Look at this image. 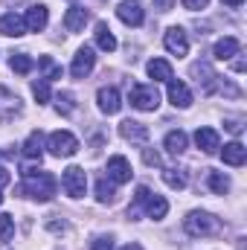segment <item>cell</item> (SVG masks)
<instances>
[{
  "mask_svg": "<svg viewBox=\"0 0 247 250\" xmlns=\"http://www.w3.org/2000/svg\"><path fill=\"white\" fill-rule=\"evenodd\" d=\"M56 178L50 175V172H38V169H23V187L21 192L23 195H29V198H35V201H53V195H56Z\"/></svg>",
  "mask_w": 247,
  "mask_h": 250,
  "instance_id": "6da1fadb",
  "label": "cell"
},
{
  "mask_svg": "<svg viewBox=\"0 0 247 250\" xmlns=\"http://www.w3.org/2000/svg\"><path fill=\"white\" fill-rule=\"evenodd\" d=\"M221 218H215L212 212H201V209H195V212H189L184 218V230L189 236H201V239H206V236H218L221 233Z\"/></svg>",
  "mask_w": 247,
  "mask_h": 250,
  "instance_id": "7a4b0ae2",
  "label": "cell"
},
{
  "mask_svg": "<svg viewBox=\"0 0 247 250\" xmlns=\"http://www.w3.org/2000/svg\"><path fill=\"white\" fill-rule=\"evenodd\" d=\"M131 105L137 111H157L160 105V93L154 84H134L131 87Z\"/></svg>",
  "mask_w": 247,
  "mask_h": 250,
  "instance_id": "3957f363",
  "label": "cell"
},
{
  "mask_svg": "<svg viewBox=\"0 0 247 250\" xmlns=\"http://www.w3.org/2000/svg\"><path fill=\"white\" fill-rule=\"evenodd\" d=\"M62 187H64V192H67L70 198H84V192H87V172H84L82 166L64 169Z\"/></svg>",
  "mask_w": 247,
  "mask_h": 250,
  "instance_id": "277c9868",
  "label": "cell"
},
{
  "mask_svg": "<svg viewBox=\"0 0 247 250\" xmlns=\"http://www.w3.org/2000/svg\"><path fill=\"white\" fill-rule=\"evenodd\" d=\"M47 148L56 154V157H73L79 151V140L70 134V131H53L50 140H47Z\"/></svg>",
  "mask_w": 247,
  "mask_h": 250,
  "instance_id": "5b68a950",
  "label": "cell"
},
{
  "mask_svg": "<svg viewBox=\"0 0 247 250\" xmlns=\"http://www.w3.org/2000/svg\"><path fill=\"white\" fill-rule=\"evenodd\" d=\"M163 44H166V50L172 53V56H178V59H184L186 53H189V38H186V32L181 26H172V29H166V35H163Z\"/></svg>",
  "mask_w": 247,
  "mask_h": 250,
  "instance_id": "8992f818",
  "label": "cell"
},
{
  "mask_svg": "<svg viewBox=\"0 0 247 250\" xmlns=\"http://www.w3.org/2000/svg\"><path fill=\"white\" fill-rule=\"evenodd\" d=\"M105 172H108V181H111V184H128L131 175H134V172H131V163L125 160L123 154L108 157V169H105Z\"/></svg>",
  "mask_w": 247,
  "mask_h": 250,
  "instance_id": "52a82bcc",
  "label": "cell"
},
{
  "mask_svg": "<svg viewBox=\"0 0 247 250\" xmlns=\"http://www.w3.org/2000/svg\"><path fill=\"white\" fill-rule=\"evenodd\" d=\"M21 96L18 93H12L9 87H0V123H9V120H15L18 114H21Z\"/></svg>",
  "mask_w": 247,
  "mask_h": 250,
  "instance_id": "ba28073f",
  "label": "cell"
},
{
  "mask_svg": "<svg viewBox=\"0 0 247 250\" xmlns=\"http://www.w3.org/2000/svg\"><path fill=\"white\" fill-rule=\"evenodd\" d=\"M93 64H96V53H93V47H82V50L76 53L73 64H70V73H73L76 79H84V76L93 70Z\"/></svg>",
  "mask_w": 247,
  "mask_h": 250,
  "instance_id": "9c48e42d",
  "label": "cell"
},
{
  "mask_svg": "<svg viewBox=\"0 0 247 250\" xmlns=\"http://www.w3.org/2000/svg\"><path fill=\"white\" fill-rule=\"evenodd\" d=\"M96 102H99V111L108 114V117L117 114V111L123 108V99H120V90H117V87H99Z\"/></svg>",
  "mask_w": 247,
  "mask_h": 250,
  "instance_id": "30bf717a",
  "label": "cell"
},
{
  "mask_svg": "<svg viewBox=\"0 0 247 250\" xmlns=\"http://www.w3.org/2000/svg\"><path fill=\"white\" fill-rule=\"evenodd\" d=\"M117 15H120V21L128 23V26H143V21H145V12H143V6L140 3H134V0H125L117 6Z\"/></svg>",
  "mask_w": 247,
  "mask_h": 250,
  "instance_id": "8fae6325",
  "label": "cell"
},
{
  "mask_svg": "<svg viewBox=\"0 0 247 250\" xmlns=\"http://www.w3.org/2000/svg\"><path fill=\"white\" fill-rule=\"evenodd\" d=\"M87 21H90V12L84 6H70L67 15H64V29L67 32H82Z\"/></svg>",
  "mask_w": 247,
  "mask_h": 250,
  "instance_id": "7c38bea8",
  "label": "cell"
},
{
  "mask_svg": "<svg viewBox=\"0 0 247 250\" xmlns=\"http://www.w3.org/2000/svg\"><path fill=\"white\" fill-rule=\"evenodd\" d=\"M47 21H50V12H47V6H32L29 12H26V18H23V23H26V29L29 32H44L47 29Z\"/></svg>",
  "mask_w": 247,
  "mask_h": 250,
  "instance_id": "4fadbf2b",
  "label": "cell"
},
{
  "mask_svg": "<svg viewBox=\"0 0 247 250\" xmlns=\"http://www.w3.org/2000/svg\"><path fill=\"white\" fill-rule=\"evenodd\" d=\"M239 50H242L239 38L227 35V38H218V41H215V47H212V56H215L218 62H230L233 56H239Z\"/></svg>",
  "mask_w": 247,
  "mask_h": 250,
  "instance_id": "5bb4252c",
  "label": "cell"
},
{
  "mask_svg": "<svg viewBox=\"0 0 247 250\" xmlns=\"http://www.w3.org/2000/svg\"><path fill=\"white\" fill-rule=\"evenodd\" d=\"M0 32H3V35H9V38H21V35L26 32V23H23V18H21V15L6 12V15L0 18Z\"/></svg>",
  "mask_w": 247,
  "mask_h": 250,
  "instance_id": "9a60e30c",
  "label": "cell"
},
{
  "mask_svg": "<svg viewBox=\"0 0 247 250\" xmlns=\"http://www.w3.org/2000/svg\"><path fill=\"white\" fill-rule=\"evenodd\" d=\"M169 102L175 105V108H189L192 105V90L186 87L184 82H169Z\"/></svg>",
  "mask_w": 247,
  "mask_h": 250,
  "instance_id": "2e32d148",
  "label": "cell"
},
{
  "mask_svg": "<svg viewBox=\"0 0 247 250\" xmlns=\"http://www.w3.org/2000/svg\"><path fill=\"white\" fill-rule=\"evenodd\" d=\"M195 143H198L201 151L212 154V151H218V131L215 128H198L195 131Z\"/></svg>",
  "mask_w": 247,
  "mask_h": 250,
  "instance_id": "e0dca14e",
  "label": "cell"
},
{
  "mask_svg": "<svg viewBox=\"0 0 247 250\" xmlns=\"http://www.w3.org/2000/svg\"><path fill=\"white\" fill-rule=\"evenodd\" d=\"M120 134H123L125 140H131V143H145L148 140V128L143 123H134V120L120 123Z\"/></svg>",
  "mask_w": 247,
  "mask_h": 250,
  "instance_id": "ac0fdd59",
  "label": "cell"
},
{
  "mask_svg": "<svg viewBox=\"0 0 247 250\" xmlns=\"http://www.w3.org/2000/svg\"><path fill=\"white\" fill-rule=\"evenodd\" d=\"M192 76H198V84L204 82V93H212L215 90V73H212V67L209 64H204V62H198V64H192Z\"/></svg>",
  "mask_w": 247,
  "mask_h": 250,
  "instance_id": "d6986e66",
  "label": "cell"
},
{
  "mask_svg": "<svg viewBox=\"0 0 247 250\" xmlns=\"http://www.w3.org/2000/svg\"><path fill=\"white\" fill-rule=\"evenodd\" d=\"M166 212H169V201H166L163 195H148V201H145V215L154 218V221H160V218H166Z\"/></svg>",
  "mask_w": 247,
  "mask_h": 250,
  "instance_id": "ffe728a7",
  "label": "cell"
},
{
  "mask_svg": "<svg viewBox=\"0 0 247 250\" xmlns=\"http://www.w3.org/2000/svg\"><path fill=\"white\" fill-rule=\"evenodd\" d=\"M221 157H224L227 166H242V163L247 160V148L242 146V143H227L224 151H221Z\"/></svg>",
  "mask_w": 247,
  "mask_h": 250,
  "instance_id": "44dd1931",
  "label": "cell"
},
{
  "mask_svg": "<svg viewBox=\"0 0 247 250\" xmlns=\"http://www.w3.org/2000/svg\"><path fill=\"white\" fill-rule=\"evenodd\" d=\"M41 148H44V137H41V131H32V134L26 137V143H23V157L41 163V154H44Z\"/></svg>",
  "mask_w": 247,
  "mask_h": 250,
  "instance_id": "7402d4cb",
  "label": "cell"
},
{
  "mask_svg": "<svg viewBox=\"0 0 247 250\" xmlns=\"http://www.w3.org/2000/svg\"><path fill=\"white\" fill-rule=\"evenodd\" d=\"M145 70H148V76L154 82H172V64L163 62V59H151L145 64Z\"/></svg>",
  "mask_w": 247,
  "mask_h": 250,
  "instance_id": "603a6c76",
  "label": "cell"
},
{
  "mask_svg": "<svg viewBox=\"0 0 247 250\" xmlns=\"http://www.w3.org/2000/svg\"><path fill=\"white\" fill-rule=\"evenodd\" d=\"M96 44H99V50H105V53H114V50H117V38H114V32L108 29V23H96Z\"/></svg>",
  "mask_w": 247,
  "mask_h": 250,
  "instance_id": "cb8c5ba5",
  "label": "cell"
},
{
  "mask_svg": "<svg viewBox=\"0 0 247 250\" xmlns=\"http://www.w3.org/2000/svg\"><path fill=\"white\" fill-rule=\"evenodd\" d=\"M38 67L44 70V76H41L44 82H56V79H62V73H64L62 64L53 62V56H41V59H38Z\"/></svg>",
  "mask_w": 247,
  "mask_h": 250,
  "instance_id": "d4e9b609",
  "label": "cell"
},
{
  "mask_svg": "<svg viewBox=\"0 0 247 250\" xmlns=\"http://www.w3.org/2000/svg\"><path fill=\"white\" fill-rule=\"evenodd\" d=\"M186 146H189V137H186L184 131H169V134H166V148H169L172 154H184Z\"/></svg>",
  "mask_w": 247,
  "mask_h": 250,
  "instance_id": "484cf974",
  "label": "cell"
},
{
  "mask_svg": "<svg viewBox=\"0 0 247 250\" xmlns=\"http://www.w3.org/2000/svg\"><path fill=\"white\" fill-rule=\"evenodd\" d=\"M9 67L15 70V73H21V76H26V73H32V67H35V62L26 56V53H15L12 59H9Z\"/></svg>",
  "mask_w": 247,
  "mask_h": 250,
  "instance_id": "4316f807",
  "label": "cell"
},
{
  "mask_svg": "<svg viewBox=\"0 0 247 250\" xmlns=\"http://www.w3.org/2000/svg\"><path fill=\"white\" fill-rule=\"evenodd\" d=\"M206 184H209V189L215 195H227V189H230L227 175H221V172H206Z\"/></svg>",
  "mask_w": 247,
  "mask_h": 250,
  "instance_id": "83f0119b",
  "label": "cell"
},
{
  "mask_svg": "<svg viewBox=\"0 0 247 250\" xmlns=\"http://www.w3.org/2000/svg\"><path fill=\"white\" fill-rule=\"evenodd\" d=\"M56 111H59L62 117H70V114L76 111V96H73L70 90H64V93L56 96Z\"/></svg>",
  "mask_w": 247,
  "mask_h": 250,
  "instance_id": "f1b7e54d",
  "label": "cell"
},
{
  "mask_svg": "<svg viewBox=\"0 0 247 250\" xmlns=\"http://www.w3.org/2000/svg\"><path fill=\"white\" fill-rule=\"evenodd\" d=\"M148 195H151V189H148V187H137V195H134V207H128V218H137V212H140V207H145Z\"/></svg>",
  "mask_w": 247,
  "mask_h": 250,
  "instance_id": "f546056e",
  "label": "cell"
},
{
  "mask_svg": "<svg viewBox=\"0 0 247 250\" xmlns=\"http://www.w3.org/2000/svg\"><path fill=\"white\" fill-rule=\"evenodd\" d=\"M114 195H117V192H114V184H111L108 178H99V184H96V198H99L102 204H111Z\"/></svg>",
  "mask_w": 247,
  "mask_h": 250,
  "instance_id": "4dcf8cb0",
  "label": "cell"
},
{
  "mask_svg": "<svg viewBox=\"0 0 247 250\" xmlns=\"http://www.w3.org/2000/svg\"><path fill=\"white\" fill-rule=\"evenodd\" d=\"M12 236H15V218L9 212H3L0 215V242H9Z\"/></svg>",
  "mask_w": 247,
  "mask_h": 250,
  "instance_id": "1f68e13d",
  "label": "cell"
},
{
  "mask_svg": "<svg viewBox=\"0 0 247 250\" xmlns=\"http://www.w3.org/2000/svg\"><path fill=\"white\" fill-rule=\"evenodd\" d=\"M32 96L38 99V105H47V102H50V82H44V79L35 82V84H32Z\"/></svg>",
  "mask_w": 247,
  "mask_h": 250,
  "instance_id": "d6a6232c",
  "label": "cell"
},
{
  "mask_svg": "<svg viewBox=\"0 0 247 250\" xmlns=\"http://www.w3.org/2000/svg\"><path fill=\"white\" fill-rule=\"evenodd\" d=\"M163 181H166V184H169L172 189H184V187H186L184 175H178L175 169H163Z\"/></svg>",
  "mask_w": 247,
  "mask_h": 250,
  "instance_id": "836d02e7",
  "label": "cell"
},
{
  "mask_svg": "<svg viewBox=\"0 0 247 250\" xmlns=\"http://www.w3.org/2000/svg\"><path fill=\"white\" fill-rule=\"evenodd\" d=\"M47 230L56 233V236H62V233H67V224L59 221V215H50V218H47Z\"/></svg>",
  "mask_w": 247,
  "mask_h": 250,
  "instance_id": "e575fe53",
  "label": "cell"
},
{
  "mask_svg": "<svg viewBox=\"0 0 247 250\" xmlns=\"http://www.w3.org/2000/svg\"><path fill=\"white\" fill-rule=\"evenodd\" d=\"M90 250H114V239L111 236H99V239H93Z\"/></svg>",
  "mask_w": 247,
  "mask_h": 250,
  "instance_id": "d590c367",
  "label": "cell"
},
{
  "mask_svg": "<svg viewBox=\"0 0 247 250\" xmlns=\"http://www.w3.org/2000/svg\"><path fill=\"white\" fill-rule=\"evenodd\" d=\"M181 3H184L189 12H198V9H206V3H209V0H181Z\"/></svg>",
  "mask_w": 247,
  "mask_h": 250,
  "instance_id": "8d00e7d4",
  "label": "cell"
},
{
  "mask_svg": "<svg viewBox=\"0 0 247 250\" xmlns=\"http://www.w3.org/2000/svg\"><path fill=\"white\" fill-rule=\"evenodd\" d=\"M143 157H145V163H148V166H160V154H157V151L145 148V154H143Z\"/></svg>",
  "mask_w": 247,
  "mask_h": 250,
  "instance_id": "74e56055",
  "label": "cell"
},
{
  "mask_svg": "<svg viewBox=\"0 0 247 250\" xmlns=\"http://www.w3.org/2000/svg\"><path fill=\"white\" fill-rule=\"evenodd\" d=\"M227 131H233V134H239V131H242V123H239V120H227Z\"/></svg>",
  "mask_w": 247,
  "mask_h": 250,
  "instance_id": "f35d334b",
  "label": "cell"
},
{
  "mask_svg": "<svg viewBox=\"0 0 247 250\" xmlns=\"http://www.w3.org/2000/svg\"><path fill=\"white\" fill-rule=\"evenodd\" d=\"M9 181H12V175H9V172H6V169H3V166H0V187H6V184H9Z\"/></svg>",
  "mask_w": 247,
  "mask_h": 250,
  "instance_id": "ab89813d",
  "label": "cell"
},
{
  "mask_svg": "<svg viewBox=\"0 0 247 250\" xmlns=\"http://www.w3.org/2000/svg\"><path fill=\"white\" fill-rule=\"evenodd\" d=\"M233 70H236V73H245V59H239V62L233 64Z\"/></svg>",
  "mask_w": 247,
  "mask_h": 250,
  "instance_id": "60d3db41",
  "label": "cell"
},
{
  "mask_svg": "<svg viewBox=\"0 0 247 250\" xmlns=\"http://www.w3.org/2000/svg\"><path fill=\"white\" fill-rule=\"evenodd\" d=\"M154 3H157V6H163V9H169V6H172V0H154Z\"/></svg>",
  "mask_w": 247,
  "mask_h": 250,
  "instance_id": "b9f144b4",
  "label": "cell"
},
{
  "mask_svg": "<svg viewBox=\"0 0 247 250\" xmlns=\"http://www.w3.org/2000/svg\"><path fill=\"white\" fill-rule=\"evenodd\" d=\"M221 3H227V6H242L245 0H221Z\"/></svg>",
  "mask_w": 247,
  "mask_h": 250,
  "instance_id": "7bdbcfd3",
  "label": "cell"
},
{
  "mask_svg": "<svg viewBox=\"0 0 247 250\" xmlns=\"http://www.w3.org/2000/svg\"><path fill=\"white\" fill-rule=\"evenodd\" d=\"M123 250H143V248H140V245H125Z\"/></svg>",
  "mask_w": 247,
  "mask_h": 250,
  "instance_id": "ee69618b",
  "label": "cell"
},
{
  "mask_svg": "<svg viewBox=\"0 0 247 250\" xmlns=\"http://www.w3.org/2000/svg\"><path fill=\"white\" fill-rule=\"evenodd\" d=\"M0 204H3V195H0Z\"/></svg>",
  "mask_w": 247,
  "mask_h": 250,
  "instance_id": "f6af8a7d",
  "label": "cell"
}]
</instances>
